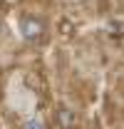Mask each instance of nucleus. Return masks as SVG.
Wrapping results in <instances>:
<instances>
[{"instance_id":"obj_3","label":"nucleus","mask_w":124,"mask_h":129,"mask_svg":"<svg viewBox=\"0 0 124 129\" xmlns=\"http://www.w3.org/2000/svg\"><path fill=\"white\" fill-rule=\"evenodd\" d=\"M22 129H45V122L37 119V117H30V119L22 124Z\"/></svg>"},{"instance_id":"obj_4","label":"nucleus","mask_w":124,"mask_h":129,"mask_svg":"<svg viewBox=\"0 0 124 129\" xmlns=\"http://www.w3.org/2000/svg\"><path fill=\"white\" fill-rule=\"evenodd\" d=\"M0 30H3V20H0Z\"/></svg>"},{"instance_id":"obj_1","label":"nucleus","mask_w":124,"mask_h":129,"mask_svg":"<svg viewBox=\"0 0 124 129\" xmlns=\"http://www.w3.org/2000/svg\"><path fill=\"white\" fill-rule=\"evenodd\" d=\"M20 35H22L27 42H37V40H42V35H45V22H42L40 17L25 15L20 20Z\"/></svg>"},{"instance_id":"obj_2","label":"nucleus","mask_w":124,"mask_h":129,"mask_svg":"<svg viewBox=\"0 0 124 129\" xmlns=\"http://www.w3.org/2000/svg\"><path fill=\"white\" fill-rule=\"evenodd\" d=\"M55 119H57V127H60V129H75V127H77V114L72 112L70 107L55 109Z\"/></svg>"}]
</instances>
